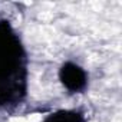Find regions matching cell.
Here are the masks:
<instances>
[{
	"label": "cell",
	"instance_id": "1",
	"mask_svg": "<svg viewBox=\"0 0 122 122\" xmlns=\"http://www.w3.org/2000/svg\"><path fill=\"white\" fill-rule=\"evenodd\" d=\"M27 91V60L7 20L0 22V106L17 105Z\"/></svg>",
	"mask_w": 122,
	"mask_h": 122
},
{
	"label": "cell",
	"instance_id": "3",
	"mask_svg": "<svg viewBox=\"0 0 122 122\" xmlns=\"http://www.w3.org/2000/svg\"><path fill=\"white\" fill-rule=\"evenodd\" d=\"M43 122H83V116L75 111H57L49 115Z\"/></svg>",
	"mask_w": 122,
	"mask_h": 122
},
{
	"label": "cell",
	"instance_id": "2",
	"mask_svg": "<svg viewBox=\"0 0 122 122\" xmlns=\"http://www.w3.org/2000/svg\"><path fill=\"white\" fill-rule=\"evenodd\" d=\"M59 78H60V82L63 83V86L71 92H79L86 86L85 71L72 62H68L60 68Z\"/></svg>",
	"mask_w": 122,
	"mask_h": 122
}]
</instances>
